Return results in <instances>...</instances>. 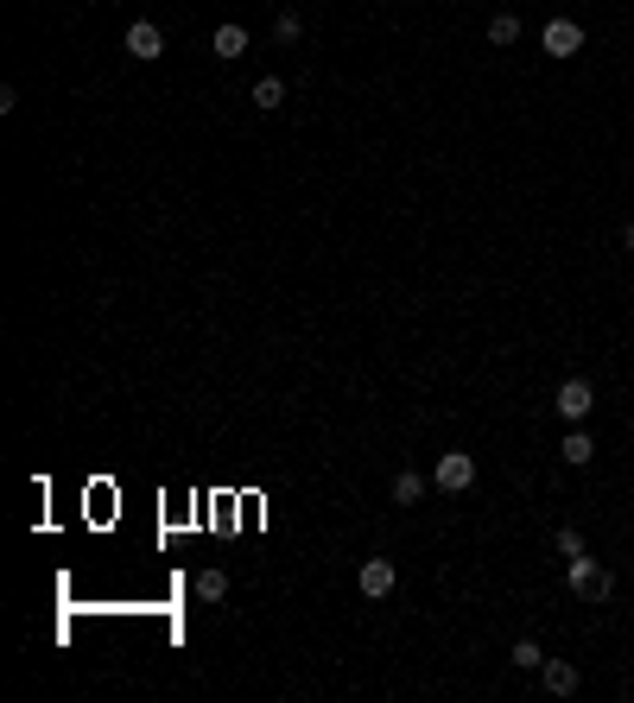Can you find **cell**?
<instances>
[{
  "mask_svg": "<svg viewBox=\"0 0 634 703\" xmlns=\"http://www.w3.org/2000/svg\"><path fill=\"white\" fill-rule=\"evenodd\" d=\"M564 583H571V595L577 602H591V608H602L609 595H616V570L609 564H597V557H564Z\"/></svg>",
  "mask_w": 634,
  "mask_h": 703,
  "instance_id": "cell-1",
  "label": "cell"
},
{
  "mask_svg": "<svg viewBox=\"0 0 634 703\" xmlns=\"http://www.w3.org/2000/svg\"><path fill=\"white\" fill-rule=\"evenodd\" d=\"M552 412H559L564 425H591L597 418V380L591 374H564L559 393H552Z\"/></svg>",
  "mask_w": 634,
  "mask_h": 703,
  "instance_id": "cell-2",
  "label": "cell"
},
{
  "mask_svg": "<svg viewBox=\"0 0 634 703\" xmlns=\"http://www.w3.org/2000/svg\"><path fill=\"white\" fill-rule=\"evenodd\" d=\"M584 45H591V33H584V20H571V13H552V20L539 26V51L559 58V64H571Z\"/></svg>",
  "mask_w": 634,
  "mask_h": 703,
  "instance_id": "cell-3",
  "label": "cell"
},
{
  "mask_svg": "<svg viewBox=\"0 0 634 703\" xmlns=\"http://www.w3.org/2000/svg\"><path fill=\"white\" fill-rule=\"evenodd\" d=\"M432 481H438L445 494H470V488H476V456H470V450H445V456L432 463Z\"/></svg>",
  "mask_w": 634,
  "mask_h": 703,
  "instance_id": "cell-4",
  "label": "cell"
},
{
  "mask_svg": "<svg viewBox=\"0 0 634 703\" xmlns=\"http://www.w3.org/2000/svg\"><path fill=\"white\" fill-rule=\"evenodd\" d=\"M539 685H546V698H577V691H584V671H577V660H552V653H546Z\"/></svg>",
  "mask_w": 634,
  "mask_h": 703,
  "instance_id": "cell-5",
  "label": "cell"
},
{
  "mask_svg": "<svg viewBox=\"0 0 634 703\" xmlns=\"http://www.w3.org/2000/svg\"><path fill=\"white\" fill-rule=\"evenodd\" d=\"M559 463L564 469H591V463H597V431H591V425H571L559 438Z\"/></svg>",
  "mask_w": 634,
  "mask_h": 703,
  "instance_id": "cell-6",
  "label": "cell"
},
{
  "mask_svg": "<svg viewBox=\"0 0 634 703\" xmlns=\"http://www.w3.org/2000/svg\"><path fill=\"white\" fill-rule=\"evenodd\" d=\"M394 583H400V570H394V557H369V564L356 570V590L369 595V602H381V595H394Z\"/></svg>",
  "mask_w": 634,
  "mask_h": 703,
  "instance_id": "cell-7",
  "label": "cell"
},
{
  "mask_svg": "<svg viewBox=\"0 0 634 703\" xmlns=\"http://www.w3.org/2000/svg\"><path fill=\"white\" fill-rule=\"evenodd\" d=\"M127 51H134L140 64H152V58H165V33H159L152 20H134V26H127Z\"/></svg>",
  "mask_w": 634,
  "mask_h": 703,
  "instance_id": "cell-8",
  "label": "cell"
},
{
  "mask_svg": "<svg viewBox=\"0 0 634 703\" xmlns=\"http://www.w3.org/2000/svg\"><path fill=\"white\" fill-rule=\"evenodd\" d=\"M521 13H508V7H501V13H488V45H495V51H508V45H521Z\"/></svg>",
  "mask_w": 634,
  "mask_h": 703,
  "instance_id": "cell-9",
  "label": "cell"
},
{
  "mask_svg": "<svg viewBox=\"0 0 634 703\" xmlns=\"http://www.w3.org/2000/svg\"><path fill=\"white\" fill-rule=\"evenodd\" d=\"M508 666H514V671H539V666H546V646H539L533 633H521V640L508 646Z\"/></svg>",
  "mask_w": 634,
  "mask_h": 703,
  "instance_id": "cell-10",
  "label": "cell"
},
{
  "mask_svg": "<svg viewBox=\"0 0 634 703\" xmlns=\"http://www.w3.org/2000/svg\"><path fill=\"white\" fill-rule=\"evenodd\" d=\"M210 51H216V58H223V64H235V58H241V51H248V33H241V26H235V20H228V26H216V38H210Z\"/></svg>",
  "mask_w": 634,
  "mask_h": 703,
  "instance_id": "cell-11",
  "label": "cell"
},
{
  "mask_svg": "<svg viewBox=\"0 0 634 703\" xmlns=\"http://www.w3.org/2000/svg\"><path fill=\"white\" fill-rule=\"evenodd\" d=\"M394 501H400V507H419V501H425V476H419V469H400V476H394Z\"/></svg>",
  "mask_w": 634,
  "mask_h": 703,
  "instance_id": "cell-12",
  "label": "cell"
},
{
  "mask_svg": "<svg viewBox=\"0 0 634 703\" xmlns=\"http://www.w3.org/2000/svg\"><path fill=\"white\" fill-rule=\"evenodd\" d=\"M254 109L261 114L286 109V83H279V76H261V83H254Z\"/></svg>",
  "mask_w": 634,
  "mask_h": 703,
  "instance_id": "cell-13",
  "label": "cell"
},
{
  "mask_svg": "<svg viewBox=\"0 0 634 703\" xmlns=\"http://www.w3.org/2000/svg\"><path fill=\"white\" fill-rule=\"evenodd\" d=\"M552 552H559V557H584V552H591V539H584L577 526H559V532H552Z\"/></svg>",
  "mask_w": 634,
  "mask_h": 703,
  "instance_id": "cell-14",
  "label": "cell"
},
{
  "mask_svg": "<svg viewBox=\"0 0 634 703\" xmlns=\"http://www.w3.org/2000/svg\"><path fill=\"white\" fill-rule=\"evenodd\" d=\"M197 595H203V602H223V595H228V577H223V570H203V577H197Z\"/></svg>",
  "mask_w": 634,
  "mask_h": 703,
  "instance_id": "cell-15",
  "label": "cell"
},
{
  "mask_svg": "<svg viewBox=\"0 0 634 703\" xmlns=\"http://www.w3.org/2000/svg\"><path fill=\"white\" fill-rule=\"evenodd\" d=\"M304 33V20L299 13H293V7H286V13H279V20H273V38H279V45H293V38Z\"/></svg>",
  "mask_w": 634,
  "mask_h": 703,
  "instance_id": "cell-16",
  "label": "cell"
},
{
  "mask_svg": "<svg viewBox=\"0 0 634 703\" xmlns=\"http://www.w3.org/2000/svg\"><path fill=\"white\" fill-rule=\"evenodd\" d=\"M622 248H629V254H634V223H622Z\"/></svg>",
  "mask_w": 634,
  "mask_h": 703,
  "instance_id": "cell-17",
  "label": "cell"
}]
</instances>
